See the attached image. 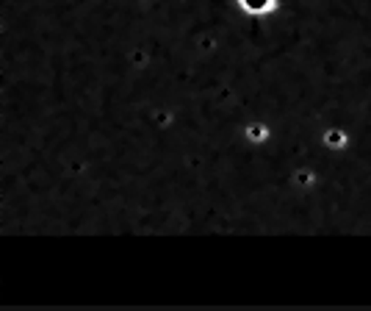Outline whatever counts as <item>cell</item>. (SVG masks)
I'll use <instances>...</instances> for the list:
<instances>
[{
	"label": "cell",
	"mask_w": 371,
	"mask_h": 311,
	"mask_svg": "<svg viewBox=\"0 0 371 311\" xmlns=\"http://www.w3.org/2000/svg\"><path fill=\"white\" fill-rule=\"evenodd\" d=\"M244 136H247V139H252V142H266L269 131H266V125H250V128L244 131Z\"/></svg>",
	"instance_id": "obj_2"
},
{
	"label": "cell",
	"mask_w": 371,
	"mask_h": 311,
	"mask_svg": "<svg viewBox=\"0 0 371 311\" xmlns=\"http://www.w3.org/2000/svg\"><path fill=\"white\" fill-rule=\"evenodd\" d=\"M236 6L247 17H272L280 9V0H236Z\"/></svg>",
	"instance_id": "obj_1"
}]
</instances>
